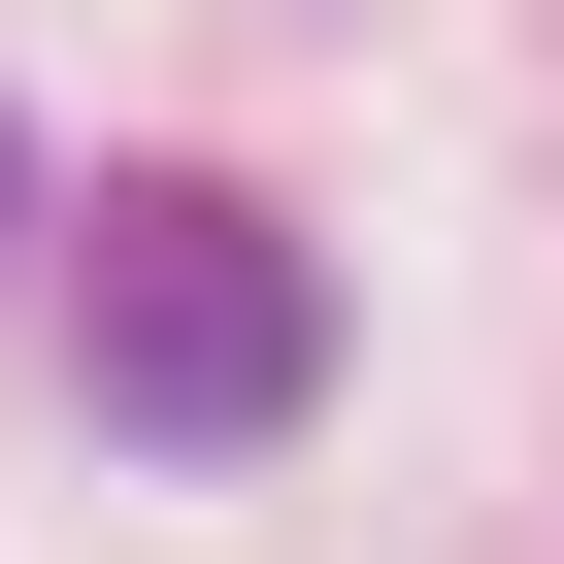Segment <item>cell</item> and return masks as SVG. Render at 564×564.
<instances>
[{"mask_svg": "<svg viewBox=\"0 0 564 564\" xmlns=\"http://www.w3.org/2000/svg\"><path fill=\"white\" fill-rule=\"evenodd\" d=\"M67 366H100L133 465H265V432L333 399V265L265 232V199L166 166V199H100V265H67Z\"/></svg>", "mask_w": 564, "mask_h": 564, "instance_id": "cell-1", "label": "cell"}, {"mask_svg": "<svg viewBox=\"0 0 564 564\" xmlns=\"http://www.w3.org/2000/svg\"><path fill=\"white\" fill-rule=\"evenodd\" d=\"M0 232H34V133H0Z\"/></svg>", "mask_w": 564, "mask_h": 564, "instance_id": "cell-2", "label": "cell"}]
</instances>
